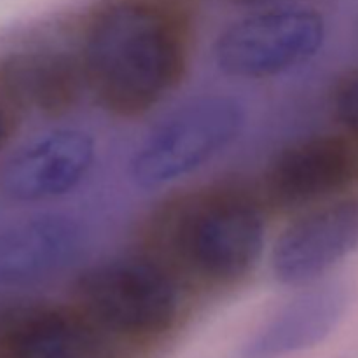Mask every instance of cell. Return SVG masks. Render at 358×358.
Masks as SVG:
<instances>
[{"instance_id":"9c48e42d","label":"cell","mask_w":358,"mask_h":358,"mask_svg":"<svg viewBox=\"0 0 358 358\" xmlns=\"http://www.w3.org/2000/svg\"><path fill=\"white\" fill-rule=\"evenodd\" d=\"M115 339L77 306L21 303L0 311L6 358H122Z\"/></svg>"},{"instance_id":"7a4b0ae2","label":"cell","mask_w":358,"mask_h":358,"mask_svg":"<svg viewBox=\"0 0 358 358\" xmlns=\"http://www.w3.org/2000/svg\"><path fill=\"white\" fill-rule=\"evenodd\" d=\"M266 205L241 184H213L164 201L143 227V252L185 287L224 290L247 282L266 247Z\"/></svg>"},{"instance_id":"ba28073f","label":"cell","mask_w":358,"mask_h":358,"mask_svg":"<svg viewBox=\"0 0 358 358\" xmlns=\"http://www.w3.org/2000/svg\"><path fill=\"white\" fill-rule=\"evenodd\" d=\"M86 91L77 45L30 38L0 52V98L13 108L62 117Z\"/></svg>"},{"instance_id":"277c9868","label":"cell","mask_w":358,"mask_h":358,"mask_svg":"<svg viewBox=\"0 0 358 358\" xmlns=\"http://www.w3.org/2000/svg\"><path fill=\"white\" fill-rule=\"evenodd\" d=\"M247 112L236 98L206 94L157 122L129 157V180L140 189L173 185L229 149L245 128Z\"/></svg>"},{"instance_id":"4fadbf2b","label":"cell","mask_w":358,"mask_h":358,"mask_svg":"<svg viewBox=\"0 0 358 358\" xmlns=\"http://www.w3.org/2000/svg\"><path fill=\"white\" fill-rule=\"evenodd\" d=\"M334 112L343 126L358 138V72L343 80L336 90Z\"/></svg>"},{"instance_id":"8992f818","label":"cell","mask_w":358,"mask_h":358,"mask_svg":"<svg viewBox=\"0 0 358 358\" xmlns=\"http://www.w3.org/2000/svg\"><path fill=\"white\" fill-rule=\"evenodd\" d=\"M358 192V142L317 135L276 154L259 191L266 208L299 213Z\"/></svg>"},{"instance_id":"5bb4252c","label":"cell","mask_w":358,"mask_h":358,"mask_svg":"<svg viewBox=\"0 0 358 358\" xmlns=\"http://www.w3.org/2000/svg\"><path fill=\"white\" fill-rule=\"evenodd\" d=\"M14 129H16L14 108L3 98H0V152L9 143L10 136L14 135Z\"/></svg>"},{"instance_id":"6da1fadb","label":"cell","mask_w":358,"mask_h":358,"mask_svg":"<svg viewBox=\"0 0 358 358\" xmlns=\"http://www.w3.org/2000/svg\"><path fill=\"white\" fill-rule=\"evenodd\" d=\"M87 91L115 117L145 115L184 80L191 62L187 20L161 0H108L77 42Z\"/></svg>"},{"instance_id":"30bf717a","label":"cell","mask_w":358,"mask_h":358,"mask_svg":"<svg viewBox=\"0 0 358 358\" xmlns=\"http://www.w3.org/2000/svg\"><path fill=\"white\" fill-rule=\"evenodd\" d=\"M96 156V140L90 131L55 128L24 143L7 159L0 189L17 203L59 199L90 177Z\"/></svg>"},{"instance_id":"7c38bea8","label":"cell","mask_w":358,"mask_h":358,"mask_svg":"<svg viewBox=\"0 0 358 358\" xmlns=\"http://www.w3.org/2000/svg\"><path fill=\"white\" fill-rule=\"evenodd\" d=\"M345 310L341 287L322 282L303 287L248 341L243 358H283L313 348L334 331Z\"/></svg>"},{"instance_id":"8fae6325","label":"cell","mask_w":358,"mask_h":358,"mask_svg":"<svg viewBox=\"0 0 358 358\" xmlns=\"http://www.w3.org/2000/svg\"><path fill=\"white\" fill-rule=\"evenodd\" d=\"M84 226L65 213H38L0 229V289H23L72 268L86 248Z\"/></svg>"},{"instance_id":"52a82bcc","label":"cell","mask_w":358,"mask_h":358,"mask_svg":"<svg viewBox=\"0 0 358 358\" xmlns=\"http://www.w3.org/2000/svg\"><path fill=\"white\" fill-rule=\"evenodd\" d=\"M358 250V192L296 213L271 248V273L292 289L320 283Z\"/></svg>"},{"instance_id":"3957f363","label":"cell","mask_w":358,"mask_h":358,"mask_svg":"<svg viewBox=\"0 0 358 358\" xmlns=\"http://www.w3.org/2000/svg\"><path fill=\"white\" fill-rule=\"evenodd\" d=\"M187 287L147 252L90 266L73 282L80 311L115 338L150 339L175 327Z\"/></svg>"},{"instance_id":"5b68a950","label":"cell","mask_w":358,"mask_h":358,"mask_svg":"<svg viewBox=\"0 0 358 358\" xmlns=\"http://www.w3.org/2000/svg\"><path fill=\"white\" fill-rule=\"evenodd\" d=\"M327 38V24L310 7H276L234 21L213 45L224 76L236 80H269L308 65Z\"/></svg>"}]
</instances>
